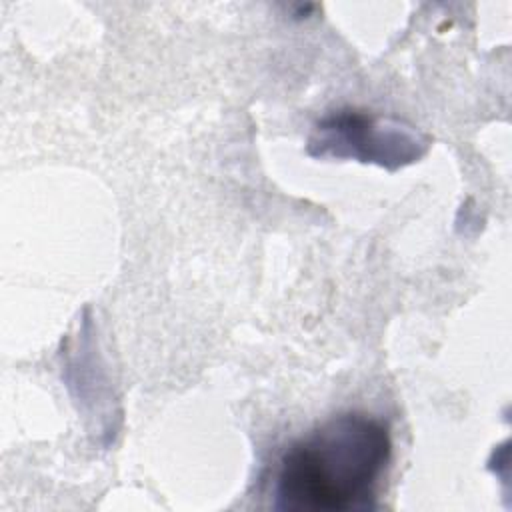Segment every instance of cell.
<instances>
[{"label":"cell","instance_id":"1","mask_svg":"<svg viewBox=\"0 0 512 512\" xmlns=\"http://www.w3.org/2000/svg\"><path fill=\"white\" fill-rule=\"evenodd\" d=\"M390 456L392 440L382 420L362 412L332 416L280 456L274 506L306 512L372 508Z\"/></svg>","mask_w":512,"mask_h":512},{"label":"cell","instance_id":"2","mask_svg":"<svg viewBox=\"0 0 512 512\" xmlns=\"http://www.w3.org/2000/svg\"><path fill=\"white\" fill-rule=\"evenodd\" d=\"M384 142H410L420 140L412 128H402L398 122L374 118L360 112H338L316 126V136L310 138V148L318 146L312 154L324 156H352L364 162H378L382 166H398L412 162L416 156L382 144Z\"/></svg>","mask_w":512,"mask_h":512}]
</instances>
